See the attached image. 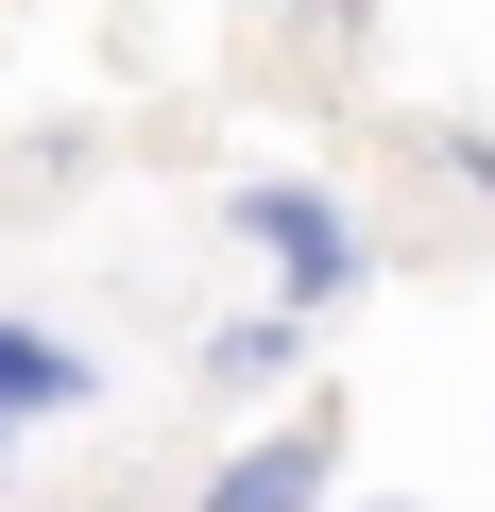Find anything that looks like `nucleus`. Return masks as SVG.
<instances>
[{"label": "nucleus", "mask_w": 495, "mask_h": 512, "mask_svg": "<svg viewBox=\"0 0 495 512\" xmlns=\"http://www.w3.org/2000/svg\"><path fill=\"white\" fill-rule=\"evenodd\" d=\"M325 478H342V410H308V427H274V444H239V461L205 478V512H325Z\"/></svg>", "instance_id": "f03ea898"}, {"label": "nucleus", "mask_w": 495, "mask_h": 512, "mask_svg": "<svg viewBox=\"0 0 495 512\" xmlns=\"http://www.w3.org/2000/svg\"><path fill=\"white\" fill-rule=\"evenodd\" d=\"M239 239L274 256V308H342L359 291V222L325 188H239Z\"/></svg>", "instance_id": "f257e3e1"}, {"label": "nucleus", "mask_w": 495, "mask_h": 512, "mask_svg": "<svg viewBox=\"0 0 495 512\" xmlns=\"http://www.w3.org/2000/svg\"><path fill=\"white\" fill-rule=\"evenodd\" d=\"M342 18H359V0H342Z\"/></svg>", "instance_id": "39448f33"}, {"label": "nucleus", "mask_w": 495, "mask_h": 512, "mask_svg": "<svg viewBox=\"0 0 495 512\" xmlns=\"http://www.w3.org/2000/svg\"><path fill=\"white\" fill-rule=\"evenodd\" d=\"M291 359H308V308H257V325H222V342H205L222 393H257V376H291Z\"/></svg>", "instance_id": "20e7f679"}, {"label": "nucleus", "mask_w": 495, "mask_h": 512, "mask_svg": "<svg viewBox=\"0 0 495 512\" xmlns=\"http://www.w3.org/2000/svg\"><path fill=\"white\" fill-rule=\"evenodd\" d=\"M35 410H86V359L52 325H0V427H35Z\"/></svg>", "instance_id": "7ed1b4c3"}]
</instances>
